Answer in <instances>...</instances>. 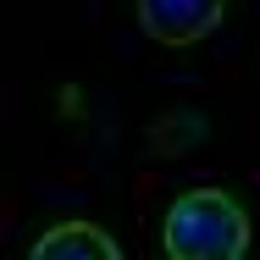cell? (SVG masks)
<instances>
[{"label": "cell", "mask_w": 260, "mask_h": 260, "mask_svg": "<svg viewBox=\"0 0 260 260\" xmlns=\"http://www.w3.org/2000/svg\"><path fill=\"white\" fill-rule=\"evenodd\" d=\"M160 244L172 260H238L249 249V216L221 188H188L166 210Z\"/></svg>", "instance_id": "1"}, {"label": "cell", "mask_w": 260, "mask_h": 260, "mask_svg": "<svg viewBox=\"0 0 260 260\" xmlns=\"http://www.w3.org/2000/svg\"><path fill=\"white\" fill-rule=\"evenodd\" d=\"M133 11H139L144 39H155L166 50H188L221 28L227 0H133Z\"/></svg>", "instance_id": "2"}, {"label": "cell", "mask_w": 260, "mask_h": 260, "mask_svg": "<svg viewBox=\"0 0 260 260\" xmlns=\"http://www.w3.org/2000/svg\"><path fill=\"white\" fill-rule=\"evenodd\" d=\"M28 255H34V260H67V255L116 260V238L100 233V227H89V221H61V227H50V233H39V238H34V249H28Z\"/></svg>", "instance_id": "3"}]
</instances>
